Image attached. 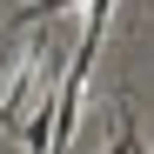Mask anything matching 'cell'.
Instances as JSON below:
<instances>
[{"label":"cell","mask_w":154,"mask_h":154,"mask_svg":"<svg viewBox=\"0 0 154 154\" xmlns=\"http://www.w3.org/2000/svg\"><path fill=\"white\" fill-rule=\"evenodd\" d=\"M27 154H47V141H54V94H40V107H27Z\"/></svg>","instance_id":"6da1fadb"},{"label":"cell","mask_w":154,"mask_h":154,"mask_svg":"<svg viewBox=\"0 0 154 154\" xmlns=\"http://www.w3.org/2000/svg\"><path fill=\"white\" fill-rule=\"evenodd\" d=\"M67 7H81V0H34V7H20V14H14V27H47V20L67 14Z\"/></svg>","instance_id":"7a4b0ae2"},{"label":"cell","mask_w":154,"mask_h":154,"mask_svg":"<svg viewBox=\"0 0 154 154\" xmlns=\"http://www.w3.org/2000/svg\"><path fill=\"white\" fill-rule=\"evenodd\" d=\"M7 74H14V54H0V114H7Z\"/></svg>","instance_id":"3957f363"},{"label":"cell","mask_w":154,"mask_h":154,"mask_svg":"<svg viewBox=\"0 0 154 154\" xmlns=\"http://www.w3.org/2000/svg\"><path fill=\"white\" fill-rule=\"evenodd\" d=\"M134 154H147V147H134Z\"/></svg>","instance_id":"277c9868"}]
</instances>
